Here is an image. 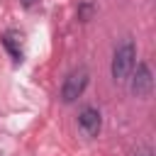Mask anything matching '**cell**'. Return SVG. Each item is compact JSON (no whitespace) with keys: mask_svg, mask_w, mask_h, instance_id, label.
<instances>
[{"mask_svg":"<svg viewBox=\"0 0 156 156\" xmlns=\"http://www.w3.org/2000/svg\"><path fill=\"white\" fill-rule=\"evenodd\" d=\"M34 2H37V0H22V5H24V7H32Z\"/></svg>","mask_w":156,"mask_h":156,"instance_id":"52a82bcc","label":"cell"},{"mask_svg":"<svg viewBox=\"0 0 156 156\" xmlns=\"http://www.w3.org/2000/svg\"><path fill=\"white\" fill-rule=\"evenodd\" d=\"M90 12H93V7H90V5H83V7H80V12H78V17H80V20H83V22H85V20H88V15H90Z\"/></svg>","mask_w":156,"mask_h":156,"instance_id":"8992f818","label":"cell"},{"mask_svg":"<svg viewBox=\"0 0 156 156\" xmlns=\"http://www.w3.org/2000/svg\"><path fill=\"white\" fill-rule=\"evenodd\" d=\"M78 127L85 136H98L100 134V127H102V117L95 107H83L80 115H78Z\"/></svg>","mask_w":156,"mask_h":156,"instance_id":"277c9868","label":"cell"},{"mask_svg":"<svg viewBox=\"0 0 156 156\" xmlns=\"http://www.w3.org/2000/svg\"><path fill=\"white\" fill-rule=\"evenodd\" d=\"M88 80H90V73H88V68H76V71H71L66 78H63V85H61V100L63 102H76L80 95H83V90L88 88Z\"/></svg>","mask_w":156,"mask_h":156,"instance_id":"7a4b0ae2","label":"cell"},{"mask_svg":"<svg viewBox=\"0 0 156 156\" xmlns=\"http://www.w3.org/2000/svg\"><path fill=\"white\" fill-rule=\"evenodd\" d=\"M151 88H154V76H151V68L149 63H136V71L132 76V83H129V90L134 98H149L151 95Z\"/></svg>","mask_w":156,"mask_h":156,"instance_id":"3957f363","label":"cell"},{"mask_svg":"<svg viewBox=\"0 0 156 156\" xmlns=\"http://www.w3.org/2000/svg\"><path fill=\"white\" fill-rule=\"evenodd\" d=\"M134 63H136V46H134V41L132 39H124L117 49H115V54H112V78L119 83V80H127L129 76H132V71H134Z\"/></svg>","mask_w":156,"mask_h":156,"instance_id":"6da1fadb","label":"cell"},{"mask_svg":"<svg viewBox=\"0 0 156 156\" xmlns=\"http://www.w3.org/2000/svg\"><path fill=\"white\" fill-rule=\"evenodd\" d=\"M139 156H151V151H144V154H139Z\"/></svg>","mask_w":156,"mask_h":156,"instance_id":"ba28073f","label":"cell"},{"mask_svg":"<svg viewBox=\"0 0 156 156\" xmlns=\"http://www.w3.org/2000/svg\"><path fill=\"white\" fill-rule=\"evenodd\" d=\"M2 46L10 51V56H12L15 63H22L24 54H22V46H20V39H17L15 32H5V34H2Z\"/></svg>","mask_w":156,"mask_h":156,"instance_id":"5b68a950","label":"cell"}]
</instances>
